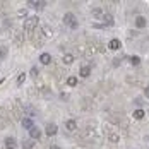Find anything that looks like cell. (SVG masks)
Returning a JSON list of instances; mask_svg holds the SVG:
<instances>
[{"label":"cell","instance_id":"3957f363","mask_svg":"<svg viewBox=\"0 0 149 149\" xmlns=\"http://www.w3.org/2000/svg\"><path fill=\"white\" fill-rule=\"evenodd\" d=\"M57 132H58V127H57L55 123H48V125H46V135H48V137H53Z\"/></svg>","mask_w":149,"mask_h":149},{"label":"cell","instance_id":"8992f818","mask_svg":"<svg viewBox=\"0 0 149 149\" xmlns=\"http://www.w3.org/2000/svg\"><path fill=\"white\" fill-rule=\"evenodd\" d=\"M29 135H31V139L38 141V139L41 137V132H40V129H38V127H33V129H29Z\"/></svg>","mask_w":149,"mask_h":149},{"label":"cell","instance_id":"5bb4252c","mask_svg":"<svg viewBox=\"0 0 149 149\" xmlns=\"http://www.w3.org/2000/svg\"><path fill=\"white\" fill-rule=\"evenodd\" d=\"M89 74H91V69L88 65H82V67H81V77H88Z\"/></svg>","mask_w":149,"mask_h":149},{"label":"cell","instance_id":"52a82bcc","mask_svg":"<svg viewBox=\"0 0 149 149\" xmlns=\"http://www.w3.org/2000/svg\"><path fill=\"white\" fill-rule=\"evenodd\" d=\"M28 3H29V7H34V9H43L46 2H43V0H36V2L34 0H29Z\"/></svg>","mask_w":149,"mask_h":149},{"label":"cell","instance_id":"603a6c76","mask_svg":"<svg viewBox=\"0 0 149 149\" xmlns=\"http://www.w3.org/2000/svg\"><path fill=\"white\" fill-rule=\"evenodd\" d=\"M144 94H146V98H149V86L144 88Z\"/></svg>","mask_w":149,"mask_h":149},{"label":"cell","instance_id":"30bf717a","mask_svg":"<svg viewBox=\"0 0 149 149\" xmlns=\"http://www.w3.org/2000/svg\"><path fill=\"white\" fill-rule=\"evenodd\" d=\"M74 60H75V57L72 53H65V55H63V63H65V65H70Z\"/></svg>","mask_w":149,"mask_h":149},{"label":"cell","instance_id":"44dd1931","mask_svg":"<svg viewBox=\"0 0 149 149\" xmlns=\"http://www.w3.org/2000/svg\"><path fill=\"white\" fill-rule=\"evenodd\" d=\"M29 72H31V77H38V72H40V70H38L36 67H33V69H31Z\"/></svg>","mask_w":149,"mask_h":149},{"label":"cell","instance_id":"5b68a950","mask_svg":"<svg viewBox=\"0 0 149 149\" xmlns=\"http://www.w3.org/2000/svg\"><path fill=\"white\" fill-rule=\"evenodd\" d=\"M5 148L7 149H15L17 148V141H15L14 137H7V139H5Z\"/></svg>","mask_w":149,"mask_h":149},{"label":"cell","instance_id":"277c9868","mask_svg":"<svg viewBox=\"0 0 149 149\" xmlns=\"http://www.w3.org/2000/svg\"><path fill=\"white\" fill-rule=\"evenodd\" d=\"M113 22H115V21H113V17L110 14L101 15V24H103V26H113Z\"/></svg>","mask_w":149,"mask_h":149},{"label":"cell","instance_id":"6da1fadb","mask_svg":"<svg viewBox=\"0 0 149 149\" xmlns=\"http://www.w3.org/2000/svg\"><path fill=\"white\" fill-rule=\"evenodd\" d=\"M63 22H65L69 28H72V29H75V28L79 26V22H77V19H75V15L72 14V12H67V14L63 15Z\"/></svg>","mask_w":149,"mask_h":149},{"label":"cell","instance_id":"ba28073f","mask_svg":"<svg viewBox=\"0 0 149 149\" xmlns=\"http://www.w3.org/2000/svg\"><path fill=\"white\" fill-rule=\"evenodd\" d=\"M120 46H122V41H120V40H115V38L108 43V48H110V50H120Z\"/></svg>","mask_w":149,"mask_h":149},{"label":"cell","instance_id":"d6986e66","mask_svg":"<svg viewBox=\"0 0 149 149\" xmlns=\"http://www.w3.org/2000/svg\"><path fill=\"white\" fill-rule=\"evenodd\" d=\"M24 81H26V75H24V74H19V75H17V84H19V86H21Z\"/></svg>","mask_w":149,"mask_h":149},{"label":"cell","instance_id":"2e32d148","mask_svg":"<svg viewBox=\"0 0 149 149\" xmlns=\"http://www.w3.org/2000/svg\"><path fill=\"white\" fill-rule=\"evenodd\" d=\"M67 84H69V86H77V77L70 75V77L67 79Z\"/></svg>","mask_w":149,"mask_h":149},{"label":"cell","instance_id":"7402d4cb","mask_svg":"<svg viewBox=\"0 0 149 149\" xmlns=\"http://www.w3.org/2000/svg\"><path fill=\"white\" fill-rule=\"evenodd\" d=\"M17 14H19V17H26V15H28V10H26V9H21Z\"/></svg>","mask_w":149,"mask_h":149},{"label":"cell","instance_id":"4fadbf2b","mask_svg":"<svg viewBox=\"0 0 149 149\" xmlns=\"http://www.w3.org/2000/svg\"><path fill=\"white\" fill-rule=\"evenodd\" d=\"M144 115H146V113H144L142 108H139V110H135L134 111V118H137V120H142L144 118Z\"/></svg>","mask_w":149,"mask_h":149},{"label":"cell","instance_id":"9c48e42d","mask_svg":"<svg viewBox=\"0 0 149 149\" xmlns=\"http://www.w3.org/2000/svg\"><path fill=\"white\" fill-rule=\"evenodd\" d=\"M135 26H137V28H144V26H146V17L137 15V17H135Z\"/></svg>","mask_w":149,"mask_h":149},{"label":"cell","instance_id":"ac0fdd59","mask_svg":"<svg viewBox=\"0 0 149 149\" xmlns=\"http://www.w3.org/2000/svg\"><path fill=\"white\" fill-rule=\"evenodd\" d=\"M33 146H34V141H24L22 142V148L24 149H31Z\"/></svg>","mask_w":149,"mask_h":149},{"label":"cell","instance_id":"e0dca14e","mask_svg":"<svg viewBox=\"0 0 149 149\" xmlns=\"http://www.w3.org/2000/svg\"><path fill=\"white\" fill-rule=\"evenodd\" d=\"M129 60H130V63H132V65H139V63H141V58H139L137 55H132Z\"/></svg>","mask_w":149,"mask_h":149},{"label":"cell","instance_id":"9a60e30c","mask_svg":"<svg viewBox=\"0 0 149 149\" xmlns=\"http://www.w3.org/2000/svg\"><path fill=\"white\" fill-rule=\"evenodd\" d=\"M21 123H22V127H26V129H33V127H34L33 122H31V118H22Z\"/></svg>","mask_w":149,"mask_h":149},{"label":"cell","instance_id":"8fae6325","mask_svg":"<svg viewBox=\"0 0 149 149\" xmlns=\"http://www.w3.org/2000/svg\"><path fill=\"white\" fill-rule=\"evenodd\" d=\"M40 62H41V63H45V65H48V63L52 62V57H50V53H41V57H40Z\"/></svg>","mask_w":149,"mask_h":149},{"label":"cell","instance_id":"7c38bea8","mask_svg":"<svg viewBox=\"0 0 149 149\" xmlns=\"http://www.w3.org/2000/svg\"><path fill=\"white\" fill-rule=\"evenodd\" d=\"M65 127H67V130H75L77 129V123H75V120H67V123H65Z\"/></svg>","mask_w":149,"mask_h":149},{"label":"cell","instance_id":"ffe728a7","mask_svg":"<svg viewBox=\"0 0 149 149\" xmlns=\"http://www.w3.org/2000/svg\"><path fill=\"white\" fill-rule=\"evenodd\" d=\"M110 141H111V142H118V141H120L118 134H111V135H110Z\"/></svg>","mask_w":149,"mask_h":149},{"label":"cell","instance_id":"7a4b0ae2","mask_svg":"<svg viewBox=\"0 0 149 149\" xmlns=\"http://www.w3.org/2000/svg\"><path fill=\"white\" fill-rule=\"evenodd\" d=\"M40 19L34 15V17H26V22H24V31H34L38 26Z\"/></svg>","mask_w":149,"mask_h":149},{"label":"cell","instance_id":"cb8c5ba5","mask_svg":"<svg viewBox=\"0 0 149 149\" xmlns=\"http://www.w3.org/2000/svg\"><path fill=\"white\" fill-rule=\"evenodd\" d=\"M50 149H60V148H58V146H52Z\"/></svg>","mask_w":149,"mask_h":149}]
</instances>
